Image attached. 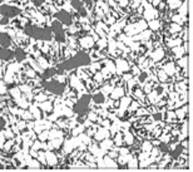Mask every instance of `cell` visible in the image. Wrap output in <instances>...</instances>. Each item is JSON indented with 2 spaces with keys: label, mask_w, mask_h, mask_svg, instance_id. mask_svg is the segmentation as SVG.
Instances as JSON below:
<instances>
[{
  "label": "cell",
  "mask_w": 193,
  "mask_h": 172,
  "mask_svg": "<svg viewBox=\"0 0 193 172\" xmlns=\"http://www.w3.org/2000/svg\"><path fill=\"white\" fill-rule=\"evenodd\" d=\"M55 73H57V69H54V68H52V69H47V70H45V73L43 74V78L48 79V78H50V77L55 75Z\"/></svg>",
  "instance_id": "11"
},
{
  "label": "cell",
  "mask_w": 193,
  "mask_h": 172,
  "mask_svg": "<svg viewBox=\"0 0 193 172\" xmlns=\"http://www.w3.org/2000/svg\"><path fill=\"white\" fill-rule=\"evenodd\" d=\"M89 62H90V59L85 53H78L72 59H69V60L64 62L63 64H60L58 69L59 70H69V69L77 68L79 65H87V64H89Z\"/></svg>",
  "instance_id": "1"
},
{
  "label": "cell",
  "mask_w": 193,
  "mask_h": 172,
  "mask_svg": "<svg viewBox=\"0 0 193 172\" xmlns=\"http://www.w3.org/2000/svg\"><path fill=\"white\" fill-rule=\"evenodd\" d=\"M161 148H162V151H167V146L166 144H161Z\"/></svg>",
  "instance_id": "17"
},
{
  "label": "cell",
  "mask_w": 193,
  "mask_h": 172,
  "mask_svg": "<svg viewBox=\"0 0 193 172\" xmlns=\"http://www.w3.org/2000/svg\"><path fill=\"white\" fill-rule=\"evenodd\" d=\"M14 57V53L10 52L9 49H5L3 47H0V59H4V60H9Z\"/></svg>",
  "instance_id": "8"
},
{
  "label": "cell",
  "mask_w": 193,
  "mask_h": 172,
  "mask_svg": "<svg viewBox=\"0 0 193 172\" xmlns=\"http://www.w3.org/2000/svg\"><path fill=\"white\" fill-rule=\"evenodd\" d=\"M44 87H45L49 92H52V93H54V94H62L63 91H64V85H63L62 83L57 82V80L47 82V83L44 84Z\"/></svg>",
  "instance_id": "4"
},
{
  "label": "cell",
  "mask_w": 193,
  "mask_h": 172,
  "mask_svg": "<svg viewBox=\"0 0 193 172\" xmlns=\"http://www.w3.org/2000/svg\"><path fill=\"white\" fill-rule=\"evenodd\" d=\"M57 19H58L60 23L67 24V25H69V24L72 23V17H70V14H69L68 12H65V10H62V12L57 13Z\"/></svg>",
  "instance_id": "7"
},
{
  "label": "cell",
  "mask_w": 193,
  "mask_h": 172,
  "mask_svg": "<svg viewBox=\"0 0 193 172\" xmlns=\"http://www.w3.org/2000/svg\"><path fill=\"white\" fill-rule=\"evenodd\" d=\"M14 57H15L18 60H24V59H25V53H24L23 49L18 48V49L15 50V53H14Z\"/></svg>",
  "instance_id": "10"
},
{
  "label": "cell",
  "mask_w": 193,
  "mask_h": 172,
  "mask_svg": "<svg viewBox=\"0 0 193 172\" xmlns=\"http://www.w3.org/2000/svg\"><path fill=\"white\" fill-rule=\"evenodd\" d=\"M4 126H5V121H4L3 118H0V129H3Z\"/></svg>",
  "instance_id": "14"
},
{
  "label": "cell",
  "mask_w": 193,
  "mask_h": 172,
  "mask_svg": "<svg viewBox=\"0 0 193 172\" xmlns=\"http://www.w3.org/2000/svg\"><path fill=\"white\" fill-rule=\"evenodd\" d=\"M43 2L44 0H35V5H40V4H43Z\"/></svg>",
  "instance_id": "16"
},
{
  "label": "cell",
  "mask_w": 193,
  "mask_h": 172,
  "mask_svg": "<svg viewBox=\"0 0 193 172\" xmlns=\"http://www.w3.org/2000/svg\"><path fill=\"white\" fill-rule=\"evenodd\" d=\"M93 99H94L96 103H102V102L104 101V97H103L102 94H95V96L93 97Z\"/></svg>",
  "instance_id": "13"
},
{
  "label": "cell",
  "mask_w": 193,
  "mask_h": 172,
  "mask_svg": "<svg viewBox=\"0 0 193 172\" xmlns=\"http://www.w3.org/2000/svg\"><path fill=\"white\" fill-rule=\"evenodd\" d=\"M72 5H73V8H75L78 10L79 8H82V2L80 0H72Z\"/></svg>",
  "instance_id": "12"
},
{
  "label": "cell",
  "mask_w": 193,
  "mask_h": 172,
  "mask_svg": "<svg viewBox=\"0 0 193 172\" xmlns=\"http://www.w3.org/2000/svg\"><path fill=\"white\" fill-rule=\"evenodd\" d=\"M178 153H181V148H177V151H176V152H173V153H172V154H173V156H174V157H176V156H177V154H178Z\"/></svg>",
  "instance_id": "15"
},
{
  "label": "cell",
  "mask_w": 193,
  "mask_h": 172,
  "mask_svg": "<svg viewBox=\"0 0 193 172\" xmlns=\"http://www.w3.org/2000/svg\"><path fill=\"white\" fill-rule=\"evenodd\" d=\"M50 29L55 33V38H57L58 40H60V42L64 40V29H63L62 23H60L59 20H55V22L52 24V28H50Z\"/></svg>",
  "instance_id": "6"
},
{
  "label": "cell",
  "mask_w": 193,
  "mask_h": 172,
  "mask_svg": "<svg viewBox=\"0 0 193 172\" xmlns=\"http://www.w3.org/2000/svg\"><path fill=\"white\" fill-rule=\"evenodd\" d=\"M0 13H2L5 18H14V17H17V15L20 13V10H19L18 8H15V7L3 5L2 9H0Z\"/></svg>",
  "instance_id": "5"
},
{
  "label": "cell",
  "mask_w": 193,
  "mask_h": 172,
  "mask_svg": "<svg viewBox=\"0 0 193 172\" xmlns=\"http://www.w3.org/2000/svg\"><path fill=\"white\" fill-rule=\"evenodd\" d=\"M25 33L35 39H43V40H49L52 38V29L49 28H45V29H42V28H37V27H33V25H27L25 27Z\"/></svg>",
  "instance_id": "2"
},
{
  "label": "cell",
  "mask_w": 193,
  "mask_h": 172,
  "mask_svg": "<svg viewBox=\"0 0 193 172\" xmlns=\"http://www.w3.org/2000/svg\"><path fill=\"white\" fill-rule=\"evenodd\" d=\"M0 45L3 48H8L10 45V37L7 33H0Z\"/></svg>",
  "instance_id": "9"
},
{
  "label": "cell",
  "mask_w": 193,
  "mask_h": 172,
  "mask_svg": "<svg viewBox=\"0 0 193 172\" xmlns=\"http://www.w3.org/2000/svg\"><path fill=\"white\" fill-rule=\"evenodd\" d=\"M90 99H92V97H90L89 94L83 96V97L78 101V103L74 106V112L78 113L79 116H83V114L87 112V109H88V106H89Z\"/></svg>",
  "instance_id": "3"
}]
</instances>
